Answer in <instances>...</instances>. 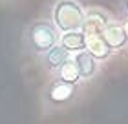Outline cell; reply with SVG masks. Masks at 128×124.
Listing matches in <instances>:
<instances>
[{"instance_id":"obj_5","label":"cell","mask_w":128,"mask_h":124,"mask_svg":"<svg viewBox=\"0 0 128 124\" xmlns=\"http://www.w3.org/2000/svg\"><path fill=\"white\" fill-rule=\"evenodd\" d=\"M72 62L75 64L79 71V77L82 80H90L99 73V60L94 58L90 51H79L72 55Z\"/></svg>"},{"instance_id":"obj_6","label":"cell","mask_w":128,"mask_h":124,"mask_svg":"<svg viewBox=\"0 0 128 124\" xmlns=\"http://www.w3.org/2000/svg\"><path fill=\"white\" fill-rule=\"evenodd\" d=\"M40 58H42V66H44V69H46V71H48L51 77H53V75L64 66V64H66L70 58H72V53L66 51L60 44H57L55 48H51L48 53H44Z\"/></svg>"},{"instance_id":"obj_11","label":"cell","mask_w":128,"mask_h":124,"mask_svg":"<svg viewBox=\"0 0 128 124\" xmlns=\"http://www.w3.org/2000/svg\"><path fill=\"white\" fill-rule=\"evenodd\" d=\"M119 9H121V15L128 18V0H119Z\"/></svg>"},{"instance_id":"obj_9","label":"cell","mask_w":128,"mask_h":124,"mask_svg":"<svg viewBox=\"0 0 128 124\" xmlns=\"http://www.w3.org/2000/svg\"><path fill=\"white\" fill-rule=\"evenodd\" d=\"M86 37H88L86 51H90L92 55H94V58H97V60H106V58L112 55V49L104 42L102 35H86Z\"/></svg>"},{"instance_id":"obj_1","label":"cell","mask_w":128,"mask_h":124,"mask_svg":"<svg viewBox=\"0 0 128 124\" xmlns=\"http://www.w3.org/2000/svg\"><path fill=\"white\" fill-rule=\"evenodd\" d=\"M22 40H24V46L30 53L42 57L44 53H48L51 48H55L59 44L60 31L55 27V24L51 20L38 18L26 26Z\"/></svg>"},{"instance_id":"obj_10","label":"cell","mask_w":128,"mask_h":124,"mask_svg":"<svg viewBox=\"0 0 128 124\" xmlns=\"http://www.w3.org/2000/svg\"><path fill=\"white\" fill-rule=\"evenodd\" d=\"M51 79H59L62 82H70V84H79L80 77H79V71H77V68H75V64L72 62V58H70Z\"/></svg>"},{"instance_id":"obj_2","label":"cell","mask_w":128,"mask_h":124,"mask_svg":"<svg viewBox=\"0 0 128 124\" xmlns=\"http://www.w3.org/2000/svg\"><path fill=\"white\" fill-rule=\"evenodd\" d=\"M80 93L79 84H70L59 79H51L40 93V102L46 111H57L72 106Z\"/></svg>"},{"instance_id":"obj_3","label":"cell","mask_w":128,"mask_h":124,"mask_svg":"<svg viewBox=\"0 0 128 124\" xmlns=\"http://www.w3.org/2000/svg\"><path fill=\"white\" fill-rule=\"evenodd\" d=\"M86 9L79 0H57L51 7V22L60 33L84 27Z\"/></svg>"},{"instance_id":"obj_8","label":"cell","mask_w":128,"mask_h":124,"mask_svg":"<svg viewBox=\"0 0 128 124\" xmlns=\"http://www.w3.org/2000/svg\"><path fill=\"white\" fill-rule=\"evenodd\" d=\"M59 44L62 46L66 51L79 53V51H86V46H88V37L82 29H77V31H68V33H60V40Z\"/></svg>"},{"instance_id":"obj_4","label":"cell","mask_w":128,"mask_h":124,"mask_svg":"<svg viewBox=\"0 0 128 124\" xmlns=\"http://www.w3.org/2000/svg\"><path fill=\"white\" fill-rule=\"evenodd\" d=\"M112 22L110 15L101 7H90L86 9L84 15V27L82 31L86 35H102V31L106 29V26Z\"/></svg>"},{"instance_id":"obj_12","label":"cell","mask_w":128,"mask_h":124,"mask_svg":"<svg viewBox=\"0 0 128 124\" xmlns=\"http://www.w3.org/2000/svg\"><path fill=\"white\" fill-rule=\"evenodd\" d=\"M121 24H123V27H124V31H126V35H128V18H124L123 22H121Z\"/></svg>"},{"instance_id":"obj_7","label":"cell","mask_w":128,"mask_h":124,"mask_svg":"<svg viewBox=\"0 0 128 124\" xmlns=\"http://www.w3.org/2000/svg\"><path fill=\"white\" fill-rule=\"evenodd\" d=\"M102 38H104V42L108 44V48L112 51L124 49L128 46V35H126L121 22H114V20L110 22L106 26V29L102 31Z\"/></svg>"}]
</instances>
